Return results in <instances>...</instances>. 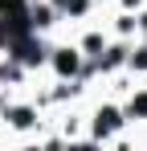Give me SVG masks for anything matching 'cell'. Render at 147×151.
<instances>
[{
	"mask_svg": "<svg viewBox=\"0 0 147 151\" xmlns=\"http://www.w3.org/2000/svg\"><path fill=\"white\" fill-rule=\"evenodd\" d=\"M0 29L4 33H17L21 37L24 29H29V8H24V0H0Z\"/></svg>",
	"mask_w": 147,
	"mask_h": 151,
	"instance_id": "1",
	"label": "cell"
},
{
	"mask_svg": "<svg viewBox=\"0 0 147 151\" xmlns=\"http://www.w3.org/2000/svg\"><path fill=\"white\" fill-rule=\"evenodd\" d=\"M53 65H57V74H74V70H78V53H70V49H57Z\"/></svg>",
	"mask_w": 147,
	"mask_h": 151,
	"instance_id": "2",
	"label": "cell"
},
{
	"mask_svg": "<svg viewBox=\"0 0 147 151\" xmlns=\"http://www.w3.org/2000/svg\"><path fill=\"white\" fill-rule=\"evenodd\" d=\"M98 135H110V131H115V127H119V110H102V114H98Z\"/></svg>",
	"mask_w": 147,
	"mask_h": 151,
	"instance_id": "3",
	"label": "cell"
},
{
	"mask_svg": "<svg viewBox=\"0 0 147 151\" xmlns=\"http://www.w3.org/2000/svg\"><path fill=\"white\" fill-rule=\"evenodd\" d=\"M17 57H21V61H37V57H41V49H37L33 41H17Z\"/></svg>",
	"mask_w": 147,
	"mask_h": 151,
	"instance_id": "4",
	"label": "cell"
},
{
	"mask_svg": "<svg viewBox=\"0 0 147 151\" xmlns=\"http://www.w3.org/2000/svg\"><path fill=\"white\" fill-rule=\"evenodd\" d=\"M131 114H147V94H139V98H131Z\"/></svg>",
	"mask_w": 147,
	"mask_h": 151,
	"instance_id": "5",
	"label": "cell"
},
{
	"mask_svg": "<svg viewBox=\"0 0 147 151\" xmlns=\"http://www.w3.org/2000/svg\"><path fill=\"white\" fill-rule=\"evenodd\" d=\"M57 8H70V12H82L86 0H57Z\"/></svg>",
	"mask_w": 147,
	"mask_h": 151,
	"instance_id": "6",
	"label": "cell"
},
{
	"mask_svg": "<svg viewBox=\"0 0 147 151\" xmlns=\"http://www.w3.org/2000/svg\"><path fill=\"white\" fill-rule=\"evenodd\" d=\"M12 123H17V127H29V123H33V114H29V110H12Z\"/></svg>",
	"mask_w": 147,
	"mask_h": 151,
	"instance_id": "7",
	"label": "cell"
},
{
	"mask_svg": "<svg viewBox=\"0 0 147 151\" xmlns=\"http://www.w3.org/2000/svg\"><path fill=\"white\" fill-rule=\"evenodd\" d=\"M0 41H4V29H0Z\"/></svg>",
	"mask_w": 147,
	"mask_h": 151,
	"instance_id": "8",
	"label": "cell"
}]
</instances>
